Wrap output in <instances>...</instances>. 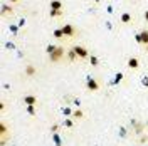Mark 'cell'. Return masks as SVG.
Here are the masks:
<instances>
[{
  "mask_svg": "<svg viewBox=\"0 0 148 146\" xmlns=\"http://www.w3.org/2000/svg\"><path fill=\"white\" fill-rule=\"evenodd\" d=\"M47 52H49V59H51V62H59V61L64 57V54H66L64 47H61V46H49L47 47Z\"/></svg>",
  "mask_w": 148,
  "mask_h": 146,
  "instance_id": "cell-1",
  "label": "cell"
},
{
  "mask_svg": "<svg viewBox=\"0 0 148 146\" xmlns=\"http://www.w3.org/2000/svg\"><path fill=\"white\" fill-rule=\"evenodd\" d=\"M73 50L76 52V55L79 57V59H88L89 57V52H88V49L83 46H74L73 47Z\"/></svg>",
  "mask_w": 148,
  "mask_h": 146,
  "instance_id": "cell-2",
  "label": "cell"
},
{
  "mask_svg": "<svg viewBox=\"0 0 148 146\" xmlns=\"http://www.w3.org/2000/svg\"><path fill=\"white\" fill-rule=\"evenodd\" d=\"M61 30H62L64 37H74V35H76V29H74V25H71V24H66V25H62V27H61Z\"/></svg>",
  "mask_w": 148,
  "mask_h": 146,
  "instance_id": "cell-3",
  "label": "cell"
},
{
  "mask_svg": "<svg viewBox=\"0 0 148 146\" xmlns=\"http://www.w3.org/2000/svg\"><path fill=\"white\" fill-rule=\"evenodd\" d=\"M136 42L143 44V46H148V29H143L138 35H136Z\"/></svg>",
  "mask_w": 148,
  "mask_h": 146,
  "instance_id": "cell-4",
  "label": "cell"
},
{
  "mask_svg": "<svg viewBox=\"0 0 148 146\" xmlns=\"http://www.w3.org/2000/svg\"><path fill=\"white\" fill-rule=\"evenodd\" d=\"M86 87H88V89H89V91H98V89H99V82L96 81V79H92V77H89V79H88V81H86Z\"/></svg>",
  "mask_w": 148,
  "mask_h": 146,
  "instance_id": "cell-5",
  "label": "cell"
},
{
  "mask_svg": "<svg viewBox=\"0 0 148 146\" xmlns=\"http://www.w3.org/2000/svg\"><path fill=\"white\" fill-rule=\"evenodd\" d=\"M128 67H130V69H138V67H140L138 57H130V59H128Z\"/></svg>",
  "mask_w": 148,
  "mask_h": 146,
  "instance_id": "cell-6",
  "label": "cell"
},
{
  "mask_svg": "<svg viewBox=\"0 0 148 146\" xmlns=\"http://www.w3.org/2000/svg\"><path fill=\"white\" fill-rule=\"evenodd\" d=\"M24 102H25L27 106H36V104H37V98H36V96H32V94H29V96L24 98Z\"/></svg>",
  "mask_w": 148,
  "mask_h": 146,
  "instance_id": "cell-7",
  "label": "cell"
},
{
  "mask_svg": "<svg viewBox=\"0 0 148 146\" xmlns=\"http://www.w3.org/2000/svg\"><path fill=\"white\" fill-rule=\"evenodd\" d=\"M51 10H62V2L61 0H52L51 2Z\"/></svg>",
  "mask_w": 148,
  "mask_h": 146,
  "instance_id": "cell-8",
  "label": "cell"
},
{
  "mask_svg": "<svg viewBox=\"0 0 148 146\" xmlns=\"http://www.w3.org/2000/svg\"><path fill=\"white\" fill-rule=\"evenodd\" d=\"M120 20L123 22V24H130V22H131V15H130L128 12H125V14H121Z\"/></svg>",
  "mask_w": 148,
  "mask_h": 146,
  "instance_id": "cell-9",
  "label": "cell"
},
{
  "mask_svg": "<svg viewBox=\"0 0 148 146\" xmlns=\"http://www.w3.org/2000/svg\"><path fill=\"white\" fill-rule=\"evenodd\" d=\"M12 12H14V9H10L9 5H2V14H3V15H9Z\"/></svg>",
  "mask_w": 148,
  "mask_h": 146,
  "instance_id": "cell-10",
  "label": "cell"
},
{
  "mask_svg": "<svg viewBox=\"0 0 148 146\" xmlns=\"http://www.w3.org/2000/svg\"><path fill=\"white\" fill-rule=\"evenodd\" d=\"M64 14V10H51V17H61Z\"/></svg>",
  "mask_w": 148,
  "mask_h": 146,
  "instance_id": "cell-11",
  "label": "cell"
},
{
  "mask_svg": "<svg viewBox=\"0 0 148 146\" xmlns=\"http://www.w3.org/2000/svg\"><path fill=\"white\" fill-rule=\"evenodd\" d=\"M7 134V126L5 123H0V136H5Z\"/></svg>",
  "mask_w": 148,
  "mask_h": 146,
  "instance_id": "cell-12",
  "label": "cell"
},
{
  "mask_svg": "<svg viewBox=\"0 0 148 146\" xmlns=\"http://www.w3.org/2000/svg\"><path fill=\"white\" fill-rule=\"evenodd\" d=\"M34 72H36V69H34V65H27V67H25V74H27V76H32Z\"/></svg>",
  "mask_w": 148,
  "mask_h": 146,
  "instance_id": "cell-13",
  "label": "cell"
},
{
  "mask_svg": "<svg viewBox=\"0 0 148 146\" xmlns=\"http://www.w3.org/2000/svg\"><path fill=\"white\" fill-rule=\"evenodd\" d=\"M67 57H69V61H76V57H77V55H76V52L71 49V50L67 52Z\"/></svg>",
  "mask_w": 148,
  "mask_h": 146,
  "instance_id": "cell-14",
  "label": "cell"
},
{
  "mask_svg": "<svg viewBox=\"0 0 148 146\" xmlns=\"http://www.w3.org/2000/svg\"><path fill=\"white\" fill-rule=\"evenodd\" d=\"M54 35L57 37V39H62L64 34H62V30H61V29H57V30H54Z\"/></svg>",
  "mask_w": 148,
  "mask_h": 146,
  "instance_id": "cell-15",
  "label": "cell"
},
{
  "mask_svg": "<svg viewBox=\"0 0 148 146\" xmlns=\"http://www.w3.org/2000/svg\"><path fill=\"white\" fill-rule=\"evenodd\" d=\"M89 61H91L92 65H98V57H94V55H89Z\"/></svg>",
  "mask_w": 148,
  "mask_h": 146,
  "instance_id": "cell-16",
  "label": "cell"
},
{
  "mask_svg": "<svg viewBox=\"0 0 148 146\" xmlns=\"http://www.w3.org/2000/svg\"><path fill=\"white\" fill-rule=\"evenodd\" d=\"M74 118H83V113L81 111H74Z\"/></svg>",
  "mask_w": 148,
  "mask_h": 146,
  "instance_id": "cell-17",
  "label": "cell"
},
{
  "mask_svg": "<svg viewBox=\"0 0 148 146\" xmlns=\"http://www.w3.org/2000/svg\"><path fill=\"white\" fill-rule=\"evenodd\" d=\"M27 111L30 113V114H34V113H36V109H34V106H27Z\"/></svg>",
  "mask_w": 148,
  "mask_h": 146,
  "instance_id": "cell-18",
  "label": "cell"
},
{
  "mask_svg": "<svg viewBox=\"0 0 148 146\" xmlns=\"http://www.w3.org/2000/svg\"><path fill=\"white\" fill-rule=\"evenodd\" d=\"M143 17H145V20H147V22H148V10H147V12H145V15H143Z\"/></svg>",
  "mask_w": 148,
  "mask_h": 146,
  "instance_id": "cell-19",
  "label": "cell"
},
{
  "mask_svg": "<svg viewBox=\"0 0 148 146\" xmlns=\"http://www.w3.org/2000/svg\"><path fill=\"white\" fill-rule=\"evenodd\" d=\"M9 2H10V3H17L18 0H9Z\"/></svg>",
  "mask_w": 148,
  "mask_h": 146,
  "instance_id": "cell-20",
  "label": "cell"
},
{
  "mask_svg": "<svg viewBox=\"0 0 148 146\" xmlns=\"http://www.w3.org/2000/svg\"><path fill=\"white\" fill-rule=\"evenodd\" d=\"M145 47H147V52H148V46H145Z\"/></svg>",
  "mask_w": 148,
  "mask_h": 146,
  "instance_id": "cell-21",
  "label": "cell"
}]
</instances>
